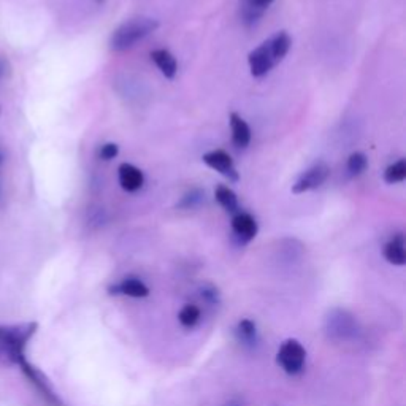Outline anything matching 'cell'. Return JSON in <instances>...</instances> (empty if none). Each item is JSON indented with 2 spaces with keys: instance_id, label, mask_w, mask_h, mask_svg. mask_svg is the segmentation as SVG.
<instances>
[{
  "instance_id": "d6986e66",
  "label": "cell",
  "mask_w": 406,
  "mask_h": 406,
  "mask_svg": "<svg viewBox=\"0 0 406 406\" xmlns=\"http://www.w3.org/2000/svg\"><path fill=\"white\" fill-rule=\"evenodd\" d=\"M256 324L249 321V319H243L237 327V335L240 341H243V343H254L256 341Z\"/></svg>"
},
{
  "instance_id": "ffe728a7",
  "label": "cell",
  "mask_w": 406,
  "mask_h": 406,
  "mask_svg": "<svg viewBox=\"0 0 406 406\" xmlns=\"http://www.w3.org/2000/svg\"><path fill=\"white\" fill-rule=\"evenodd\" d=\"M205 200V192L200 189H192L191 192H187L184 197L181 198V202L178 203V208H184V210H192L198 207Z\"/></svg>"
},
{
  "instance_id": "e0dca14e",
  "label": "cell",
  "mask_w": 406,
  "mask_h": 406,
  "mask_svg": "<svg viewBox=\"0 0 406 406\" xmlns=\"http://www.w3.org/2000/svg\"><path fill=\"white\" fill-rule=\"evenodd\" d=\"M368 167V159L362 152H352L348 159V172L351 176L362 175Z\"/></svg>"
},
{
  "instance_id": "44dd1931",
  "label": "cell",
  "mask_w": 406,
  "mask_h": 406,
  "mask_svg": "<svg viewBox=\"0 0 406 406\" xmlns=\"http://www.w3.org/2000/svg\"><path fill=\"white\" fill-rule=\"evenodd\" d=\"M117 152H119V146L116 143H107L100 148L99 157L102 159V161H111V159H115L117 156Z\"/></svg>"
},
{
  "instance_id": "5bb4252c",
  "label": "cell",
  "mask_w": 406,
  "mask_h": 406,
  "mask_svg": "<svg viewBox=\"0 0 406 406\" xmlns=\"http://www.w3.org/2000/svg\"><path fill=\"white\" fill-rule=\"evenodd\" d=\"M216 200L219 202V205L224 210H227L229 213H237L238 211V198L237 194H235L231 187L227 186H219L215 192Z\"/></svg>"
},
{
  "instance_id": "9a60e30c",
  "label": "cell",
  "mask_w": 406,
  "mask_h": 406,
  "mask_svg": "<svg viewBox=\"0 0 406 406\" xmlns=\"http://www.w3.org/2000/svg\"><path fill=\"white\" fill-rule=\"evenodd\" d=\"M240 13H241V21H243L246 26L251 27V26H254L259 20H261L263 11L254 7L249 0H241Z\"/></svg>"
},
{
  "instance_id": "5b68a950",
  "label": "cell",
  "mask_w": 406,
  "mask_h": 406,
  "mask_svg": "<svg viewBox=\"0 0 406 406\" xmlns=\"http://www.w3.org/2000/svg\"><path fill=\"white\" fill-rule=\"evenodd\" d=\"M328 175H331V167L322 161L316 162L298 176L297 181L293 182V186H292V192L303 194V192L317 189V187H321L324 182L327 181Z\"/></svg>"
},
{
  "instance_id": "7a4b0ae2",
  "label": "cell",
  "mask_w": 406,
  "mask_h": 406,
  "mask_svg": "<svg viewBox=\"0 0 406 406\" xmlns=\"http://www.w3.org/2000/svg\"><path fill=\"white\" fill-rule=\"evenodd\" d=\"M159 27V22L152 17H132L111 34L110 48L113 51H126L148 37Z\"/></svg>"
},
{
  "instance_id": "2e32d148",
  "label": "cell",
  "mask_w": 406,
  "mask_h": 406,
  "mask_svg": "<svg viewBox=\"0 0 406 406\" xmlns=\"http://www.w3.org/2000/svg\"><path fill=\"white\" fill-rule=\"evenodd\" d=\"M406 178V161L400 159V161L393 162L392 166L386 168L384 172V181L389 184H396V182H402Z\"/></svg>"
},
{
  "instance_id": "ba28073f",
  "label": "cell",
  "mask_w": 406,
  "mask_h": 406,
  "mask_svg": "<svg viewBox=\"0 0 406 406\" xmlns=\"http://www.w3.org/2000/svg\"><path fill=\"white\" fill-rule=\"evenodd\" d=\"M232 231L241 243H248L257 235V222L249 213H237L232 219Z\"/></svg>"
},
{
  "instance_id": "7402d4cb",
  "label": "cell",
  "mask_w": 406,
  "mask_h": 406,
  "mask_svg": "<svg viewBox=\"0 0 406 406\" xmlns=\"http://www.w3.org/2000/svg\"><path fill=\"white\" fill-rule=\"evenodd\" d=\"M249 2L254 5V7H257L259 10H262V11H266L270 5H272L273 0H249Z\"/></svg>"
},
{
  "instance_id": "603a6c76",
  "label": "cell",
  "mask_w": 406,
  "mask_h": 406,
  "mask_svg": "<svg viewBox=\"0 0 406 406\" xmlns=\"http://www.w3.org/2000/svg\"><path fill=\"white\" fill-rule=\"evenodd\" d=\"M2 70H3V64H2V62H0V76H2V73H3V72H2Z\"/></svg>"
},
{
  "instance_id": "6da1fadb",
  "label": "cell",
  "mask_w": 406,
  "mask_h": 406,
  "mask_svg": "<svg viewBox=\"0 0 406 406\" xmlns=\"http://www.w3.org/2000/svg\"><path fill=\"white\" fill-rule=\"evenodd\" d=\"M292 40L289 34L281 31L272 35L262 45H259L256 50H252L248 56V64L251 75L256 78L266 76L270 70L278 66V64L286 57L291 50Z\"/></svg>"
},
{
  "instance_id": "ac0fdd59",
  "label": "cell",
  "mask_w": 406,
  "mask_h": 406,
  "mask_svg": "<svg viewBox=\"0 0 406 406\" xmlns=\"http://www.w3.org/2000/svg\"><path fill=\"white\" fill-rule=\"evenodd\" d=\"M178 319L181 322V326H184L187 328L194 327L200 319L198 307H196V305H186V307H182L178 314Z\"/></svg>"
},
{
  "instance_id": "52a82bcc",
  "label": "cell",
  "mask_w": 406,
  "mask_h": 406,
  "mask_svg": "<svg viewBox=\"0 0 406 406\" xmlns=\"http://www.w3.org/2000/svg\"><path fill=\"white\" fill-rule=\"evenodd\" d=\"M17 365H20V367L22 368V372H24V375L27 376L29 379H31L32 384L37 387L38 392L42 393L46 402H48L52 406H61L62 405L61 400H59V397H57V393L52 391V387L50 386V382H48V379L45 378L43 373H40L38 370L34 367V365H31L26 361V358H22V361Z\"/></svg>"
},
{
  "instance_id": "277c9868",
  "label": "cell",
  "mask_w": 406,
  "mask_h": 406,
  "mask_svg": "<svg viewBox=\"0 0 406 406\" xmlns=\"http://www.w3.org/2000/svg\"><path fill=\"white\" fill-rule=\"evenodd\" d=\"M35 331H37V324L35 322L21 324V326L13 327L0 326V346H7L17 354H24L27 341L31 340Z\"/></svg>"
},
{
  "instance_id": "4fadbf2b",
  "label": "cell",
  "mask_w": 406,
  "mask_h": 406,
  "mask_svg": "<svg viewBox=\"0 0 406 406\" xmlns=\"http://www.w3.org/2000/svg\"><path fill=\"white\" fill-rule=\"evenodd\" d=\"M151 59L154 61L157 68L166 78H175L176 72H178V62H176L175 56L167 50H154L151 52Z\"/></svg>"
},
{
  "instance_id": "30bf717a",
  "label": "cell",
  "mask_w": 406,
  "mask_h": 406,
  "mask_svg": "<svg viewBox=\"0 0 406 406\" xmlns=\"http://www.w3.org/2000/svg\"><path fill=\"white\" fill-rule=\"evenodd\" d=\"M110 293H116V296L117 293H122V296L127 297L143 298L150 296V289L148 286L138 278H126L115 287H110Z\"/></svg>"
},
{
  "instance_id": "3957f363",
  "label": "cell",
  "mask_w": 406,
  "mask_h": 406,
  "mask_svg": "<svg viewBox=\"0 0 406 406\" xmlns=\"http://www.w3.org/2000/svg\"><path fill=\"white\" fill-rule=\"evenodd\" d=\"M276 361L281 368L289 375H297L303 370L307 361V351L297 340H287L281 345Z\"/></svg>"
},
{
  "instance_id": "8fae6325",
  "label": "cell",
  "mask_w": 406,
  "mask_h": 406,
  "mask_svg": "<svg viewBox=\"0 0 406 406\" xmlns=\"http://www.w3.org/2000/svg\"><path fill=\"white\" fill-rule=\"evenodd\" d=\"M384 257L392 266L402 267L406 263V249H405V237L403 233H397L392 237L384 246Z\"/></svg>"
},
{
  "instance_id": "7c38bea8",
  "label": "cell",
  "mask_w": 406,
  "mask_h": 406,
  "mask_svg": "<svg viewBox=\"0 0 406 406\" xmlns=\"http://www.w3.org/2000/svg\"><path fill=\"white\" fill-rule=\"evenodd\" d=\"M232 141L238 150H245L251 141V129L243 117L237 113H231Z\"/></svg>"
},
{
  "instance_id": "8992f818",
  "label": "cell",
  "mask_w": 406,
  "mask_h": 406,
  "mask_svg": "<svg viewBox=\"0 0 406 406\" xmlns=\"http://www.w3.org/2000/svg\"><path fill=\"white\" fill-rule=\"evenodd\" d=\"M202 161L207 164L210 168L216 170L217 173H221L224 178H227L231 182H238L240 175L237 172V168L233 166L232 157L227 154L226 151L222 150H215L210 151L207 154H203Z\"/></svg>"
},
{
  "instance_id": "9c48e42d",
  "label": "cell",
  "mask_w": 406,
  "mask_h": 406,
  "mask_svg": "<svg viewBox=\"0 0 406 406\" xmlns=\"http://www.w3.org/2000/svg\"><path fill=\"white\" fill-rule=\"evenodd\" d=\"M117 178H119V184L127 192H135L141 189L145 182L143 172L137 168L132 164H121L117 168Z\"/></svg>"
}]
</instances>
